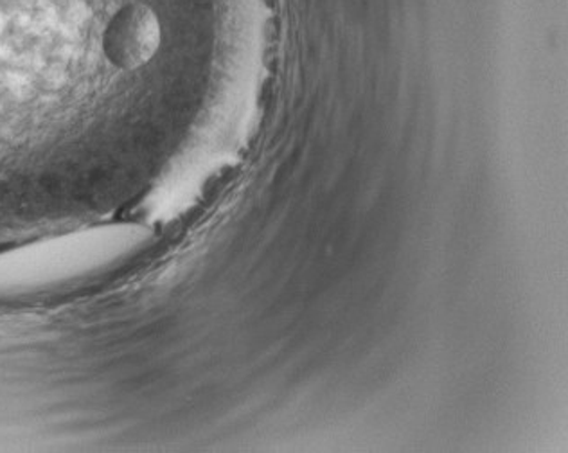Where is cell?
Segmentation results:
<instances>
[{"label": "cell", "mask_w": 568, "mask_h": 453, "mask_svg": "<svg viewBox=\"0 0 568 453\" xmlns=\"http://www.w3.org/2000/svg\"><path fill=\"white\" fill-rule=\"evenodd\" d=\"M94 236L58 238L0 255V298L28 295L63 286L94 266Z\"/></svg>", "instance_id": "1"}]
</instances>
